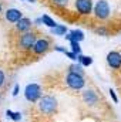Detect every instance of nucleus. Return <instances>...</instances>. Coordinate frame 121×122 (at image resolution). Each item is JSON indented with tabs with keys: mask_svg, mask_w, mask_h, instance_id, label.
<instances>
[{
	"mask_svg": "<svg viewBox=\"0 0 121 122\" xmlns=\"http://www.w3.org/2000/svg\"><path fill=\"white\" fill-rule=\"evenodd\" d=\"M37 107H38V111L43 115H54L57 112L59 104H57V99L54 97H51V95H43L40 98V101L37 102Z\"/></svg>",
	"mask_w": 121,
	"mask_h": 122,
	"instance_id": "f257e3e1",
	"label": "nucleus"
},
{
	"mask_svg": "<svg viewBox=\"0 0 121 122\" xmlns=\"http://www.w3.org/2000/svg\"><path fill=\"white\" fill-rule=\"evenodd\" d=\"M41 97H43V92H41V87L38 84L31 82V84L26 85V88H24V98L29 102H38Z\"/></svg>",
	"mask_w": 121,
	"mask_h": 122,
	"instance_id": "f03ea898",
	"label": "nucleus"
},
{
	"mask_svg": "<svg viewBox=\"0 0 121 122\" xmlns=\"http://www.w3.org/2000/svg\"><path fill=\"white\" fill-rule=\"evenodd\" d=\"M66 84H67L68 88L78 91V90H83V88H84V85H86V80H84L83 75H77V74L68 72L67 77H66Z\"/></svg>",
	"mask_w": 121,
	"mask_h": 122,
	"instance_id": "7ed1b4c3",
	"label": "nucleus"
},
{
	"mask_svg": "<svg viewBox=\"0 0 121 122\" xmlns=\"http://www.w3.org/2000/svg\"><path fill=\"white\" fill-rule=\"evenodd\" d=\"M36 34L33 31L23 33L19 38V47L22 50H33V46L36 44Z\"/></svg>",
	"mask_w": 121,
	"mask_h": 122,
	"instance_id": "20e7f679",
	"label": "nucleus"
},
{
	"mask_svg": "<svg viewBox=\"0 0 121 122\" xmlns=\"http://www.w3.org/2000/svg\"><path fill=\"white\" fill-rule=\"evenodd\" d=\"M94 14L97 19H107L110 16V4L107 0H98L94 6Z\"/></svg>",
	"mask_w": 121,
	"mask_h": 122,
	"instance_id": "39448f33",
	"label": "nucleus"
},
{
	"mask_svg": "<svg viewBox=\"0 0 121 122\" xmlns=\"http://www.w3.org/2000/svg\"><path fill=\"white\" fill-rule=\"evenodd\" d=\"M50 48V41L47 38H38L36 41V44L33 46V53L36 56H41L44 53H47Z\"/></svg>",
	"mask_w": 121,
	"mask_h": 122,
	"instance_id": "423d86ee",
	"label": "nucleus"
},
{
	"mask_svg": "<svg viewBox=\"0 0 121 122\" xmlns=\"http://www.w3.org/2000/svg\"><path fill=\"white\" fill-rule=\"evenodd\" d=\"M76 9L81 16H87L90 14L93 10V1L91 0H76Z\"/></svg>",
	"mask_w": 121,
	"mask_h": 122,
	"instance_id": "0eeeda50",
	"label": "nucleus"
},
{
	"mask_svg": "<svg viewBox=\"0 0 121 122\" xmlns=\"http://www.w3.org/2000/svg\"><path fill=\"white\" fill-rule=\"evenodd\" d=\"M107 64L113 70H120L121 68V54L118 51H110L107 54Z\"/></svg>",
	"mask_w": 121,
	"mask_h": 122,
	"instance_id": "6e6552de",
	"label": "nucleus"
},
{
	"mask_svg": "<svg viewBox=\"0 0 121 122\" xmlns=\"http://www.w3.org/2000/svg\"><path fill=\"white\" fill-rule=\"evenodd\" d=\"M83 101L88 105V107H95L97 104H98V95H97V92L93 91V90H86V91H83Z\"/></svg>",
	"mask_w": 121,
	"mask_h": 122,
	"instance_id": "1a4fd4ad",
	"label": "nucleus"
},
{
	"mask_svg": "<svg viewBox=\"0 0 121 122\" xmlns=\"http://www.w3.org/2000/svg\"><path fill=\"white\" fill-rule=\"evenodd\" d=\"M20 19H23V13L19 9H9L6 11V20L10 23H17Z\"/></svg>",
	"mask_w": 121,
	"mask_h": 122,
	"instance_id": "9d476101",
	"label": "nucleus"
},
{
	"mask_svg": "<svg viewBox=\"0 0 121 122\" xmlns=\"http://www.w3.org/2000/svg\"><path fill=\"white\" fill-rule=\"evenodd\" d=\"M31 26H33V21H31L30 19L23 17V19H20L16 23V30L20 31V33H27V31H30Z\"/></svg>",
	"mask_w": 121,
	"mask_h": 122,
	"instance_id": "9b49d317",
	"label": "nucleus"
},
{
	"mask_svg": "<svg viewBox=\"0 0 121 122\" xmlns=\"http://www.w3.org/2000/svg\"><path fill=\"white\" fill-rule=\"evenodd\" d=\"M66 38L71 43V41H77V43H80V41H83L84 40V33L81 30H71L67 36H66Z\"/></svg>",
	"mask_w": 121,
	"mask_h": 122,
	"instance_id": "f8f14e48",
	"label": "nucleus"
},
{
	"mask_svg": "<svg viewBox=\"0 0 121 122\" xmlns=\"http://www.w3.org/2000/svg\"><path fill=\"white\" fill-rule=\"evenodd\" d=\"M68 72H73V74H77V75H84V70H83V65L80 62H74L68 67Z\"/></svg>",
	"mask_w": 121,
	"mask_h": 122,
	"instance_id": "ddd939ff",
	"label": "nucleus"
},
{
	"mask_svg": "<svg viewBox=\"0 0 121 122\" xmlns=\"http://www.w3.org/2000/svg\"><path fill=\"white\" fill-rule=\"evenodd\" d=\"M41 21H43V24H46V26L50 27V29H54V27L59 26V24H57L50 16H47V14H43V16H41Z\"/></svg>",
	"mask_w": 121,
	"mask_h": 122,
	"instance_id": "4468645a",
	"label": "nucleus"
},
{
	"mask_svg": "<svg viewBox=\"0 0 121 122\" xmlns=\"http://www.w3.org/2000/svg\"><path fill=\"white\" fill-rule=\"evenodd\" d=\"M77 62H80L83 67H88L93 64V58H91L90 56L87 57V56H83V54H80V56H77Z\"/></svg>",
	"mask_w": 121,
	"mask_h": 122,
	"instance_id": "2eb2a0df",
	"label": "nucleus"
},
{
	"mask_svg": "<svg viewBox=\"0 0 121 122\" xmlns=\"http://www.w3.org/2000/svg\"><path fill=\"white\" fill-rule=\"evenodd\" d=\"M51 33H53L54 36H66V33H67V27L63 26V24H59L57 27L51 29Z\"/></svg>",
	"mask_w": 121,
	"mask_h": 122,
	"instance_id": "dca6fc26",
	"label": "nucleus"
},
{
	"mask_svg": "<svg viewBox=\"0 0 121 122\" xmlns=\"http://www.w3.org/2000/svg\"><path fill=\"white\" fill-rule=\"evenodd\" d=\"M6 115H7V118L13 119L14 122H19L22 119V114H20V112H13V111H10V109L6 111Z\"/></svg>",
	"mask_w": 121,
	"mask_h": 122,
	"instance_id": "f3484780",
	"label": "nucleus"
},
{
	"mask_svg": "<svg viewBox=\"0 0 121 122\" xmlns=\"http://www.w3.org/2000/svg\"><path fill=\"white\" fill-rule=\"evenodd\" d=\"M70 46H71V53H74V54H77V56H80V54H81L80 43H77V41H71V43H70Z\"/></svg>",
	"mask_w": 121,
	"mask_h": 122,
	"instance_id": "a211bd4d",
	"label": "nucleus"
},
{
	"mask_svg": "<svg viewBox=\"0 0 121 122\" xmlns=\"http://www.w3.org/2000/svg\"><path fill=\"white\" fill-rule=\"evenodd\" d=\"M56 6H60V7H64V6H67L68 4V0H51Z\"/></svg>",
	"mask_w": 121,
	"mask_h": 122,
	"instance_id": "6ab92c4d",
	"label": "nucleus"
},
{
	"mask_svg": "<svg viewBox=\"0 0 121 122\" xmlns=\"http://www.w3.org/2000/svg\"><path fill=\"white\" fill-rule=\"evenodd\" d=\"M108 92H110V97L113 98V101H114V104H117V102H118V97H117V94H116V91L110 88V91H108Z\"/></svg>",
	"mask_w": 121,
	"mask_h": 122,
	"instance_id": "aec40b11",
	"label": "nucleus"
},
{
	"mask_svg": "<svg viewBox=\"0 0 121 122\" xmlns=\"http://www.w3.org/2000/svg\"><path fill=\"white\" fill-rule=\"evenodd\" d=\"M4 82H6V75H4V72L0 70V88L4 85Z\"/></svg>",
	"mask_w": 121,
	"mask_h": 122,
	"instance_id": "412c9836",
	"label": "nucleus"
},
{
	"mask_svg": "<svg viewBox=\"0 0 121 122\" xmlns=\"http://www.w3.org/2000/svg\"><path fill=\"white\" fill-rule=\"evenodd\" d=\"M66 56L70 58V60H73V61H77V54H74V53H71V51H67L66 53Z\"/></svg>",
	"mask_w": 121,
	"mask_h": 122,
	"instance_id": "4be33fe9",
	"label": "nucleus"
},
{
	"mask_svg": "<svg viewBox=\"0 0 121 122\" xmlns=\"http://www.w3.org/2000/svg\"><path fill=\"white\" fill-rule=\"evenodd\" d=\"M54 50H56V51H60V53H63V54H66V53H67V50H66L64 47H61V46H56V47H54Z\"/></svg>",
	"mask_w": 121,
	"mask_h": 122,
	"instance_id": "5701e85b",
	"label": "nucleus"
},
{
	"mask_svg": "<svg viewBox=\"0 0 121 122\" xmlns=\"http://www.w3.org/2000/svg\"><path fill=\"white\" fill-rule=\"evenodd\" d=\"M17 94H19V84H16L14 88H13V97H16Z\"/></svg>",
	"mask_w": 121,
	"mask_h": 122,
	"instance_id": "b1692460",
	"label": "nucleus"
},
{
	"mask_svg": "<svg viewBox=\"0 0 121 122\" xmlns=\"http://www.w3.org/2000/svg\"><path fill=\"white\" fill-rule=\"evenodd\" d=\"M97 33H98V34H103V36H105V34H107V31H105V29H103V27H101V29H97Z\"/></svg>",
	"mask_w": 121,
	"mask_h": 122,
	"instance_id": "393cba45",
	"label": "nucleus"
},
{
	"mask_svg": "<svg viewBox=\"0 0 121 122\" xmlns=\"http://www.w3.org/2000/svg\"><path fill=\"white\" fill-rule=\"evenodd\" d=\"M29 1H30V3H34V1H36V0H29Z\"/></svg>",
	"mask_w": 121,
	"mask_h": 122,
	"instance_id": "a878e982",
	"label": "nucleus"
},
{
	"mask_svg": "<svg viewBox=\"0 0 121 122\" xmlns=\"http://www.w3.org/2000/svg\"><path fill=\"white\" fill-rule=\"evenodd\" d=\"M0 11H1V4H0Z\"/></svg>",
	"mask_w": 121,
	"mask_h": 122,
	"instance_id": "bb28decb",
	"label": "nucleus"
}]
</instances>
